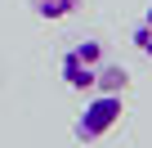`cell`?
Segmentation results:
<instances>
[{
	"label": "cell",
	"instance_id": "obj_2",
	"mask_svg": "<svg viewBox=\"0 0 152 148\" xmlns=\"http://www.w3.org/2000/svg\"><path fill=\"white\" fill-rule=\"evenodd\" d=\"M121 117H125V94H94V99H85L81 117L72 121V135L81 139V144H94L107 130H116Z\"/></svg>",
	"mask_w": 152,
	"mask_h": 148
},
{
	"label": "cell",
	"instance_id": "obj_1",
	"mask_svg": "<svg viewBox=\"0 0 152 148\" xmlns=\"http://www.w3.org/2000/svg\"><path fill=\"white\" fill-rule=\"evenodd\" d=\"M103 67H107V45H103L99 36H81V40H72V45L63 49V58H58V77H63L72 90L90 94Z\"/></svg>",
	"mask_w": 152,
	"mask_h": 148
},
{
	"label": "cell",
	"instance_id": "obj_5",
	"mask_svg": "<svg viewBox=\"0 0 152 148\" xmlns=\"http://www.w3.org/2000/svg\"><path fill=\"white\" fill-rule=\"evenodd\" d=\"M130 40H134V49L143 54V58H152V5L134 18V27H130Z\"/></svg>",
	"mask_w": 152,
	"mask_h": 148
},
{
	"label": "cell",
	"instance_id": "obj_3",
	"mask_svg": "<svg viewBox=\"0 0 152 148\" xmlns=\"http://www.w3.org/2000/svg\"><path fill=\"white\" fill-rule=\"evenodd\" d=\"M125 90H130V72H125V67H116V63L107 58V67L99 72V81H94V90H90V94H125Z\"/></svg>",
	"mask_w": 152,
	"mask_h": 148
},
{
	"label": "cell",
	"instance_id": "obj_4",
	"mask_svg": "<svg viewBox=\"0 0 152 148\" xmlns=\"http://www.w3.org/2000/svg\"><path fill=\"white\" fill-rule=\"evenodd\" d=\"M31 9L45 23H63V18H72L76 9H81V0H31Z\"/></svg>",
	"mask_w": 152,
	"mask_h": 148
}]
</instances>
